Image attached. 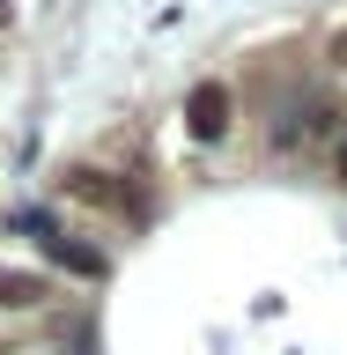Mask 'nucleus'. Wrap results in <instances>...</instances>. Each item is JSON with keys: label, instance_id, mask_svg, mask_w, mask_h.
<instances>
[{"label": "nucleus", "instance_id": "6", "mask_svg": "<svg viewBox=\"0 0 347 355\" xmlns=\"http://www.w3.org/2000/svg\"><path fill=\"white\" fill-rule=\"evenodd\" d=\"M332 178L347 185V126H340V141H332Z\"/></svg>", "mask_w": 347, "mask_h": 355}, {"label": "nucleus", "instance_id": "2", "mask_svg": "<svg viewBox=\"0 0 347 355\" xmlns=\"http://www.w3.org/2000/svg\"><path fill=\"white\" fill-rule=\"evenodd\" d=\"M229 126H237L229 82H193V96H185V133H193V141H229Z\"/></svg>", "mask_w": 347, "mask_h": 355}, {"label": "nucleus", "instance_id": "3", "mask_svg": "<svg viewBox=\"0 0 347 355\" xmlns=\"http://www.w3.org/2000/svg\"><path fill=\"white\" fill-rule=\"evenodd\" d=\"M44 259L60 266V274H74V282H104V274H111L104 252H96V244H82V237H66V230H60V237H44Z\"/></svg>", "mask_w": 347, "mask_h": 355}, {"label": "nucleus", "instance_id": "1", "mask_svg": "<svg viewBox=\"0 0 347 355\" xmlns=\"http://www.w3.org/2000/svg\"><path fill=\"white\" fill-rule=\"evenodd\" d=\"M66 193L89 200V207H118L126 222H148V200H141V185H133V178H111V171L74 163V171H66Z\"/></svg>", "mask_w": 347, "mask_h": 355}, {"label": "nucleus", "instance_id": "4", "mask_svg": "<svg viewBox=\"0 0 347 355\" xmlns=\"http://www.w3.org/2000/svg\"><path fill=\"white\" fill-rule=\"evenodd\" d=\"M44 304H52V282H44L37 266L0 259V311H44Z\"/></svg>", "mask_w": 347, "mask_h": 355}, {"label": "nucleus", "instance_id": "5", "mask_svg": "<svg viewBox=\"0 0 347 355\" xmlns=\"http://www.w3.org/2000/svg\"><path fill=\"white\" fill-rule=\"evenodd\" d=\"M15 230H22V237H60V215H52V207H22V215H15Z\"/></svg>", "mask_w": 347, "mask_h": 355}]
</instances>
